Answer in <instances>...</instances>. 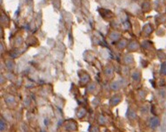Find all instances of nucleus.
I'll use <instances>...</instances> for the list:
<instances>
[{"mask_svg":"<svg viewBox=\"0 0 166 132\" xmlns=\"http://www.w3.org/2000/svg\"><path fill=\"white\" fill-rule=\"evenodd\" d=\"M150 124H151V127L152 129H156L159 125V119L157 117H152L150 121Z\"/></svg>","mask_w":166,"mask_h":132,"instance_id":"f257e3e1","label":"nucleus"},{"mask_svg":"<svg viewBox=\"0 0 166 132\" xmlns=\"http://www.w3.org/2000/svg\"><path fill=\"white\" fill-rule=\"evenodd\" d=\"M161 73L164 76H166V62L162 64L161 66Z\"/></svg>","mask_w":166,"mask_h":132,"instance_id":"f03ea898","label":"nucleus"}]
</instances>
